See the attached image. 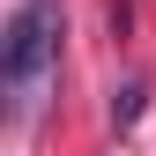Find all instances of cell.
Wrapping results in <instances>:
<instances>
[{
    "label": "cell",
    "instance_id": "obj_1",
    "mask_svg": "<svg viewBox=\"0 0 156 156\" xmlns=\"http://www.w3.org/2000/svg\"><path fill=\"white\" fill-rule=\"evenodd\" d=\"M52 74H60V8L52 0H15L8 37H0V89H8V119L15 126L37 119Z\"/></svg>",
    "mask_w": 156,
    "mask_h": 156
}]
</instances>
